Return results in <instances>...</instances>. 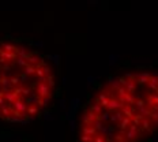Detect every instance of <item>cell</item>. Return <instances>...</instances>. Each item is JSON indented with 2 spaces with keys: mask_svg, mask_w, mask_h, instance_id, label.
Returning a JSON list of instances; mask_svg holds the SVG:
<instances>
[{
  "mask_svg": "<svg viewBox=\"0 0 158 142\" xmlns=\"http://www.w3.org/2000/svg\"><path fill=\"white\" fill-rule=\"evenodd\" d=\"M123 103L120 100L116 97L113 93L109 90V100H108V105H106V109L109 112H115V111H119V109H121L123 108Z\"/></svg>",
  "mask_w": 158,
  "mask_h": 142,
  "instance_id": "7a4b0ae2",
  "label": "cell"
},
{
  "mask_svg": "<svg viewBox=\"0 0 158 142\" xmlns=\"http://www.w3.org/2000/svg\"><path fill=\"white\" fill-rule=\"evenodd\" d=\"M124 117V115H123V112L119 109V111H115L113 112V115H110V120L112 122H121V119Z\"/></svg>",
  "mask_w": 158,
  "mask_h": 142,
  "instance_id": "8fae6325",
  "label": "cell"
},
{
  "mask_svg": "<svg viewBox=\"0 0 158 142\" xmlns=\"http://www.w3.org/2000/svg\"><path fill=\"white\" fill-rule=\"evenodd\" d=\"M124 135H125L127 141H131V139H139V138H142V133L139 131L136 124L131 123L127 129L124 130Z\"/></svg>",
  "mask_w": 158,
  "mask_h": 142,
  "instance_id": "6da1fadb",
  "label": "cell"
},
{
  "mask_svg": "<svg viewBox=\"0 0 158 142\" xmlns=\"http://www.w3.org/2000/svg\"><path fill=\"white\" fill-rule=\"evenodd\" d=\"M142 119H143V116H142L140 113H134V116L131 117V123L136 124V126H139L140 122H142Z\"/></svg>",
  "mask_w": 158,
  "mask_h": 142,
  "instance_id": "4fadbf2b",
  "label": "cell"
},
{
  "mask_svg": "<svg viewBox=\"0 0 158 142\" xmlns=\"http://www.w3.org/2000/svg\"><path fill=\"white\" fill-rule=\"evenodd\" d=\"M82 134H87V135L94 137L98 134V131L93 124H83V127H82Z\"/></svg>",
  "mask_w": 158,
  "mask_h": 142,
  "instance_id": "52a82bcc",
  "label": "cell"
},
{
  "mask_svg": "<svg viewBox=\"0 0 158 142\" xmlns=\"http://www.w3.org/2000/svg\"><path fill=\"white\" fill-rule=\"evenodd\" d=\"M154 124H155V126H158V117H155V119H154Z\"/></svg>",
  "mask_w": 158,
  "mask_h": 142,
  "instance_id": "e0dca14e",
  "label": "cell"
},
{
  "mask_svg": "<svg viewBox=\"0 0 158 142\" xmlns=\"http://www.w3.org/2000/svg\"><path fill=\"white\" fill-rule=\"evenodd\" d=\"M117 142H128L127 139H121V141H117Z\"/></svg>",
  "mask_w": 158,
  "mask_h": 142,
  "instance_id": "d6986e66",
  "label": "cell"
},
{
  "mask_svg": "<svg viewBox=\"0 0 158 142\" xmlns=\"http://www.w3.org/2000/svg\"><path fill=\"white\" fill-rule=\"evenodd\" d=\"M108 100H109V93L108 92H101L98 94V97L96 99V101H98L102 108H106V105H108Z\"/></svg>",
  "mask_w": 158,
  "mask_h": 142,
  "instance_id": "5b68a950",
  "label": "cell"
},
{
  "mask_svg": "<svg viewBox=\"0 0 158 142\" xmlns=\"http://www.w3.org/2000/svg\"><path fill=\"white\" fill-rule=\"evenodd\" d=\"M128 142H138V139H131V141H128Z\"/></svg>",
  "mask_w": 158,
  "mask_h": 142,
  "instance_id": "ac0fdd59",
  "label": "cell"
},
{
  "mask_svg": "<svg viewBox=\"0 0 158 142\" xmlns=\"http://www.w3.org/2000/svg\"><path fill=\"white\" fill-rule=\"evenodd\" d=\"M26 113L29 116H36V115H40V107L36 104H29L27 105V109H26Z\"/></svg>",
  "mask_w": 158,
  "mask_h": 142,
  "instance_id": "ba28073f",
  "label": "cell"
},
{
  "mask_svg": "<svg viewBox=\"0 0 158 142\" xmlns=\"http://www.w3.org/2000/svg\"><path fill=\"white\" fill-rule=\"evenodd\" d=\"M89 111H91V112H94L96 115H101L102 113V107H101V104L98 103V101H94L93 104L90 105V108H89Z\"/></svg>",
  "mask_w": 158,
  "mask_h": 142,
  "instance_id": "30bf717a",
  "label": "cell"
},
{
  "mask_svg": "<svg viewBox=\"0 0 158 142\" xmlns=\"http://www.w3.org/2000/svg\"><path fill=\"white\" fill-rule=\"evenodd\" d=\"M94 142H106V139H105L102 135L97 134V135H94Z\"/></svg>",
  "mask_w": 158,
  "mask_h": 142,
  "instance_id": "2e32d148",
  "label": "cell"
},
{
  "mask_svg": "<svg viewBox=\"0 0 158 142\" xmlns=\"http://www.w3.org/2000/svg\"><path fill=\"white\" fill-rule=\"evenodd\" d=\"M140 126H142V130H143V131H149V133L153 131V123H151V120L147 119V117H143V119H142Z\"/></svg>",
  "mask_w": 158,
  "mask_h": 142,
  "instance_id": "9c48e42d",
  "label": "cell"
},
{
  "mask_svg": "<svg viewBox=\"0 0 158 142\" xmlns=\"http://www.w3.org/2000/svg\"><path fill=\"white\" fill-rule=\"evenodd\" d=\"M129 124H131V117L124 116L121 119V122H119V129H120V130H125Z\"/></svg>",
  "mask_w": 158,
  "mask_h": 142,
  "instance_id": "7c38bea8",
  "label": "cell"
},
{
  "mask_svg": "<svg viewBox=\"0 0 158 142\" xmlns=\"http://www.w3.org/2000/svg\"><path fill=\"white\" fill-rule=\"evenodd\" d=\"M96 120H98V115H96L94 112L86 111L83 115V124H93Z\"/></svg>",
  "mask_w": 158,
  "mask_h": 142,
  "instance_id": "277c9868",
  "label": "cell"
},
{
  "mask_svg": "<svg viewBox=\"0 0 158 142\" xmlns=\"http://www.w3.org/2000/svg\"><path fill=\"white\" fill-rule=\"evenodd\" d=\"M98 119L101 120V122H106V120H109L110 119V113H109V111L108 112H102L100 116H98Z\"/></svg>",
  "mask_w": 158,
  "mask_h": 142,
  "instance_id": "5bb4252c",
  "label": "cell"
},
{
  "mask_svg": "<svg viewBox=\"0 0 158 142\" xmlns=\"http://www.w3.org/2000/svg\"><path fill=\"white\" fill-rule=\"evenodd\" d=\"M123 112V115L127 117H132L134 116V113H136V108H135L134 105H123V108L120 109Z\"/></svg>",
  "mask_w": 158,
  "mask_h": 142,
  "instance_id": "8992f818",
  "label": "cell"
},
{
  "mask_svg": "<svg viewBox=\"0 0 158 142\" xmlns=\"http://www.w3.org/2000/svg\"><path fill=\"white\" fill-rule=\"evenodd\" d=\"M121 139H125V135H124V130H120L117 134L115 135V142L121 141Z\"/></svg>",
  "mask_w": 158,
  "mask_h": 142,
  "instance_id": "9a60e30c",
  "label": "cell"
},
{
  "mask_svg": "<svg viewBox=\"0 0 158 142\" xmlns=\"http://www.w3.org/2000/svg\"><path fill=\"white\" fill-rule=\"evenodd\" d=\"M150 77H151V74H150V73H147V71L134 73V79L136 81V83H138L139 86H145V83L150 79Z\"/></svg>",
  "mask_w": 158,
  "mask_h": 142,
  "instance_id": "3957f363",
  "label": "cell"
}]
</instances>
